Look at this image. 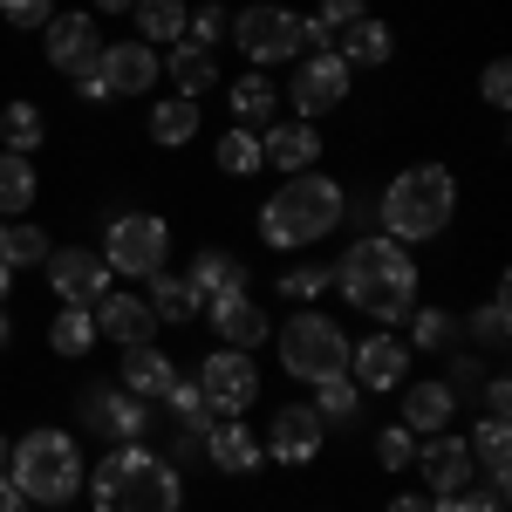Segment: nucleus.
Returning <instances> with one entry per match:
<instances>
[{
    "label": "nucleus",
    "instance_id": "52",
    "mask_svg": "<svg viewBox=\"0 0 512 512\" xmlns=\"http://www.w3.org/2000/svg\"><path fill=\"white\" fill-rule=\"evenodd\" d=\"M390 512H431L424 499H390Z\"/></svg>",
    "mask_w": 512,
    "mask_h": 512
},
{
    "label": "nucleus",
    "instance_id": "14",
    "mask_svg": "<svg viewBox=\"0 0 512 512\" xmlns=\"http://www.w3.org/2000/svg\"><path fill=\"white\" fill-rule=\"evenodd\" d=\"M82 424L103 437H117V444H137L144 437V396L130 390H82Z\"/></svg>",
    "mask_w": 512,
    "mask_h": 512
},
{
    "label": "nucleus",
    "instance_id": "49",
    "mask_svg": "<svg viewBox=\"0 0 512 512\" xmlns=\"http://www.w3.org/2000/svg\"><path fill=\"white\" fill-rule=\"evenodd\" d=\"M0 512H28V492H21L7 472H0Z\"/></svg>",
    "mask_w": 512,
    "mask_h": 512
},
{
    "label": "nucleus",
    "instance_id": "22",
    "mask_svg": "<svg viewBox=\"0 0 512 512\" xmlns=\"http://www.w3.org/2000/svg\"><path fill=\"white\" fill-rule=\"evenodd\" d=\"M451 410H458V390L451 383H410L403 390V431H444L451 424Z\"/></svg>",
    "mask_w": 512,
    "mask_h": 512
},
{
    "label": "nucleus",
    "instance_id": "54",
    "mask_svg": "<svg viewBox=\"0 0 512 512\" xmlns=\"http://www.w3.org/2000/svg\"><path fill=\"white\" fill-rule=\"evenodd\" d=\"M7 280H14V267H7V260H0V301H7Z\"/></svg>",
    "mask_w": 512,
    "mask_h": 512
},
{
    "label": "nucleus",
    "instance_id": "32",
    "mask_svg": "<svg viewBox=\"0 0 512 512\" xmlns=\"http://www.w3.org/2000/svg\"><path fill=\"white\" fill-rule=\"evenodd\" d=\"M48 342H55V355H89V349H96V315H89V308H69V315H55Z\"/></svg>",
    "mask_w": 512,
    "mask_h": 512
},
{
    "label": "nucleus",
    "instance_id": "10",
    "mask_svg": "<svg viewBox=\"0 0 512 512\" xmlns=\"http://www.w3.org/2000/svg\"><path fill=\"white\" fill-rule=\"evenodd\" d=\"M233 41L253 62H287V55L301 48V21H294L287 7H246L233 21Z\"/></svg>",
    "mask_w": 512,
    "mask_h": 512
},
{
    "label": "nucleus",
    "instance_id": "30",
    "mask_svg": "<svg viewBox=\"0 0 512 512\" xmlns=\"http://www.w3.org/2000/svg\"><path fill=\"white\" fill-rule=\"evenodd\" d=\"M171 82H178V96H205V89H212V55H205V48H192V41H178V48H171Z\"/></svg>",
    "mask_w": 512,
    "mask_h": 512
},
{
    "label": "nucleus",
    "instance_id": "21",
    "mask_svg": "<svg viewBox=\"0 0 512 512\" xmlns=\"http://www.w3.org/2000/svg\"><path fill=\"white\" fill-rule=\"evenodd\" d=\"M315 158H321L315 123H280V130H267V137H260V164H280L287 178H294V171H308Z\"/></svg>",
    "mask_w": 512,
    "mask_h": 512
},
{
    "label": "nucleus",
    "instance_id": "44",
    "mask_svg": "<svg viewBox=\"0 0 512 512\" xmlns=\"http://www.w3.org/2000/svg\"><path fill=\"white\" fill-rule=\"evenodd\" d=\"M185 28H192V48H205V41L226 35V14L219 7H198V14H185Z\"/></svg>",
    "mask_w": 512,
    "mask_h": 512
},
{
    "label": "nucleus",
    "instance_id": "18",
    "mask_svg": "<svg viewBox=\"0 0 512 512\" xmlns=\"http://www.w3.org/2000/svg\"><path fill=\"white\" fill-rule=\"evenodd\" d=\"M205 308H212V328H219V342H226V349H260V342H267V315H260V308H253V301H246V287H239V294H219V301H205Z\"/></svg>",
    "mask_w": 512,
    "mask_h": 512
},
{
    "label": "nucleus",
    "instance_id": "8",
    "mask_svg": "<svg viewBox=\"0 0 512 512\" xmlns=\"http://www.w3.org/2000/svg\"><path fill=\"white\" fill-rule=\"evenodd\" d=\"M198 390H205V403H212V417H239V410H253V396H260L253 355H246V349H219L212 362H198Z\"/></svg>",
    "mask_w": 512,
    "mask_h": 512
},
{
    "label": "nucleus",
    "instance_id": "34",
    "mask_svg": "<svg viewBox=\"0 0 512 512\" xmlns=\"http://www.w3.org/2000/svg\"><path fill=\"white\" fill-rule=\"evenodd\" d=\"M48 253H55V246H48L41 226H7V239H0V260H7V267H48Z\"/></svg>",
    "mask_w": 512,
    "mask_h": 512
},
{
    "label": "nucleus",
    "instance_id": "43",
    "mask_svg": "<svg viewBox=\"0 0 512 512\" xmlns=\"http://www.w3.org/2000/svg\"><path fill=\"white\" fill-rule=\"evenodd\" d=\"M0 14H7L14 28H48V21H55V0H0Z\"/></svg>",
    "mask_w": 512,
    "mask_h": 512
},
{
    "label": "nucleus",
    "instance_id": "38",
    "mask_svg": "<svg viewBox=\"0 0 512 512\" xmlns=\"http://www.w3.org/2000/svg\"><path fill=\"white\" fill-rule=\"evenodd\" d=\"M410 458H417V431H403V424H383V431H376V465H383V472H403Z\"/></svg>",
    "mask_w": 512,
    "mask_h": 512
},
{
    "label": "nucleus",
    "instance_id": "55",
    "mask_svg": "<svg viewBox=\"0 0 512 512\" xmlns=\"http://www.w3.org/2000/svg\"><path fill=\"white\" fill-rule=\"evenodd\" d=\"M7 335H14V328H7V315H0V349H7Z\"/></svg>",
    "mask_w": 512,
    "mask_h": 512
},
{
    "label": "nucleus",
    "instance_id": "6",
    "mask_svg": "<svg viewBox=\"0 0 512 512\" xmlns=\"http://www.w3.org/2000/svg\"><path fill=\"white\" fill-rule=\"evenodd\" d=\"M280 369L301 376V383H335V376H349V335L308 308L280 328Z\"/></svg>",
    "mask_w": 512,
    "mask_h": 512
},
{
    "label": "nucleus",
    "instance_id": "24",
    "mask_svg": "<svg viewBox=\"0 0 512 512\" xmlns=\"http://www.w3.org/2000/svg\"><path fill=\"white\" fill-rule=\"evenodd\" d=\"M185 280H192V294H198V301H219V294H239V287H246L239 260H233V253H219V246H212V253H198Z\"/></svg>",
    "mask_w": 512,
    "mask_h": 512
},
{
    "label": "nucleus",
    "instance_id": "42",
    "mask_svg": "<svg viewBox=\"0 0 512 512\" xmlns=\"http://www.w3.org/2000/svg\"><path fill=\"white\" fill-rule=\"evenodd\" d=\"M478 335H485V342H492V349H499V342H506V335H512V308H506V280H499V294H492V308H485V315H478Z\"/></svg>",
    "mask_w": 512,
    "mask_h": 512
},
{
    "label": "nucleus",
    "instance_id": "31",
    "mask_svg": "<svg viewBox=\"0 0 512 512\" xmlns=\"http://www.w3.org/2000/svg\"><path fill=\"white\" fill-rule=\"evenodd\" d=\"M164 403H171V417L185 424V437H198V431H212V424H219V417H212V403H205V390H198V383H185V376L164 390Z\"/></svg>",
    "mask_w": 512,
    "mask_h": 512
},
{
    "label": "nucleus",
    "instance_id": "27",
    "mask_svg": "<svg viewBox=\"0 0 512 512\" xmlns=\"http://www.w3.org/2000/svg\"><path fill=\"white\" fill-rule=\"evenodd\" d=\"M158 321H192L205 301L192 294V280H178V274H151V301H144Z\"/></svg>",
    "mask_w": 512,
    "mask_h": 512
},
{
    "label": "nucleus",
    "instance_id": "50",
    "mask_svg": "<svg viewBox=\"0 0 512 512\" xmlns=\"http://www.w3.org/2000/svg\"><path fill=\"white\" fill-rule=\"evenodd\" d=\"M76 96H82V103H110V89H103V76H96V69H89V76H76Z\"/></svg>",
    "mask_w": 512,
    "mask_h": 512
},
{
    "label": "nucleus",
    "instance_id": "16",
    "mask_svg": "<svg viewBox=\"0 0 512 512\" xmlns=\"http://www.w3.org/2000/svg\"><path fill=\"white\" fill-rule=\"evenodd\" d=\"M403 369H410V349L396 335H369L362 349H349V383H362V390H396Z\"/></svg>",
    "mask_w": 512,
    "mask_h": 512
},
{
    "label": "nucleus",
    "instance_id": "19",
    "mask_svg": "<svg viewBox=\"0 0 512 512\" xmlns=\"http://www.w3.org/2000/svg\"><path fill=\"white\" fill-rule=\"evenodd\" d=\"M151 328H158V315L137 301V294H103L96 301V335H110V342H123V349H137V342H151Z\"/></svg>",
    "mask_w": 512,
    "mask_h": 512
},
{
    "label": "nucleus",
    "instance_id": "9",
    "mask_svg": "<svg viewBox=\"0 0 512 512\" xmlns=\"http://www.w3.org/2000/svg\"><path fill=\"white\" fill-rule=\"evenodd\" d=\"M48 280L69 308H96L110 294V260L103 253H82V246H55L48 253Z\"/></svg>",
    "mask_w": 512,
    "mask_h": 512
},
{
    "label": "nucleus",
    "instance_id": "23",
    "mask_svg": "<svg viewBox=\"0 0 512 512\" xmlns=\"http://www.w3.org/2000/svg\"><path fill=\"white\" fill-rule=\"evenodd\" d=\"M205 458H212L219 472H233V478L260 472V444H253L246 424H212V431H205Z\"/></svg>",
    "mask_w": 512,
    "mask_h": 512
},
{
    "label": "nucleus",
    "instance_id": "3",
    "mask_svg": "<svg viewBox=\"0 0 512 512\" xmlns=\"http://www.w3.org/2000/svg\"><path fill=\"white\" fill-rule=\"evenodd\" d=\"M342 205H349V192H342L335 178L294 171V178L260 205V233H267V246H280V253L315 246V239H328L335 226H342Z\"/></svg>",
    "mask_w": 512,
    "mask_h": 512
},
{
    "label": "nucleus",
    "instance_id": "35",
    "mask_svg": "<svg viewBox=\"0 0 512 512\" xmlns=\"http://www.w3.org/2000/svg\"><path fill=\"white\" fill-rule=\"evenodd\" d=\"M478 465H485V478H512V458H506V417H485V424H478Z\"/></svg>",
    "mask_w": 512,
    "mask_h": 512
},
{
    "label": "nucleus",
    "instance_id": "45",
    "mask_svg": "<svg viewBox=\"0 0 512 512\" xmlns=\"http://www.w3.org/2000/svg\"><path fill=\"white\" fill-rule=\"evenodd\" d=\"M315 21L328 28V35H335V28H355V21H362V0H321Z\"/></svg>",
    "mask_w": 512,
    "mask_h": 512
},
{
    "label": "nucleus",
    "instance_id": "20",
    "mask_svg": "<svg viewBox=\"0 0 512 512\" xmlns=\"http://www.w3.org/2000/svg\"><path fill=\"white\" fill-rule=\"evenodd\" d=\"M178 383V362L164 349H151V342H137V349H123V390L144 396V403H158L164 390Z\"/></svg>",
    "mask_w": 512,
    "mask_h": 512
},
{
    "label": "nucleus",
    "instance_id": "33",
    "mask_svg": "<svg viewBox=\"0 0 512 512\" xmlns=\"http://www.w3.org/2000/svg\"><path fill=\"white\" fill-rule=\"evenodd\" d=\"M355 410H362V390H355L349 376L315 383V417H321V424H355Z\"/></svg>",
    "mask_w": 512,
    "mask_h": 512
},
{
    "label": "nucleus",
    "instance_id": "41",
    "mask_svg": "<svg viewBox=\"0 0 512 512\" xmlns=\"http://www.w3.org/2000/svg\"><path fill=\"white\" fill-rule=\"evenodd\" d=\"M458 335V315H444V308H424L417 315V349H444Z\"/></svg>",
    "mask_w": 512,
    "mask_h": 512
},
{
    "label": "nucleus",
    "instance_id": "28",
    "mask_svg": "<svg viewBox=\"0 0 512 512\" xmlns=\"http://www.w3.org/2000/svg\"><path fill=\"white\" fill-rule=\"evenodd\" d=\"M151 137H158V144H192L198 137V103L192 96H164L158 110H151Z\"/></svg>",
    "mask_w": 512,
    "mask_h": 512
},
{
    "label": "nucleus",
    "instance_id": "29",
    "mask_svg": "<svg viewBox=\"0 0 512 512\" xmlns=\"http://www.w3.org/2000/svg\"><path fill=\"white\" fill-rule=\"evenodd\" d=\"M35 205V164L21 151H0V212H28Z\"/></svg>",
    "mask_w": 512,
    "mask_h": 512
},
{
    "label": "nucleus",
    "instance_id": "13",
    "mask_svg": "<svg viewBox=\"0 0 512 512\" xmlns=\"http://www.w3.org/2000/svg\"><path fill=\"white\" fill-rule=\"evenodd\" d=\"M96 76H103L110 96H144L158 82V55H151V41H103Z\"/></svg>",
    "mask_w": 512,
    "mask_h": 512
},
{
    "label": "nucleus",
    "instance_id": "11",
    "mask_svg": "<svg viewBox=\"0 0 512 512\" xmlns=\"http://www.w3.org/2000/svg\"><path fill=\"white\" fill-rule=\"evenodd\" d=\"M41 55L62 69V76H89L96 69V55H103V35H96V21L89 14H55L48 28H41Z\"/></svg>",
    "mask_w": 512,
    "mask_h": 512
},
{
    "label": "nucleus",
    "instance_id": "56",
    "mask_svg": "<svg viewBox=\"0 0 512 512\" xmlns=\"http://www.w3.org/2000/svg\"><path fill=\"white\" fill-rule=\"evenodd\" d=\"M0 472H7V437H0Z\"/></svg>",
    "mask_w": 512,
    "mask_h": 512
},
{
    "label": "nucleus",
    "instance_id": "17",
    "mask_svg": "<svg viewBox=\"0 0 512 512\" xmlns=\"http://www.w3.org/2000/svg\"><path fill=\"white\" fill-rule=\"evenodd\" d=\"M321 431H328V424H321L308 403H287V410L274 417V437H267V451H274L280 465H308V458L321 451Z\"/></svg>",
    "mask_w": 512,
    "mask_h": 512
},
{
    "label": "nucleus",
    "instance_id": "36",
    "mask_svg": "<svg viewBox=\"0 0 512 512\" xmlns=\"http://www.w3.org/2000/svg\"><path fill=\"white\" fill-rule=\"evenodd\" d=\"M274 82L267 76H246V82H233V110H239V123H260V117H274Z\"/></svg>",
    "mask_w": 512,
    "mask_h": 512
},
{
    "label": "nucleus",
    "instance_id": "48",
    "mask_svg": "<svg viewBox=\"0 0 512 512\" xmlns=\"http://www.w3.org/2000/svg\"><path fill=\"white\" fill-rule=\"evenodd\" d=\"M512 410V383L506 376H492V390H485V417H506Z\"/></svg>",
    "mask_w": 512,
    "mask_h": 512
},
{
    "label": "nucleus",
    "instance_id": "37",
    "mask_svg": "<svg viewBox=\"0 0 512 512\" xmlns=\"http://www.w3.org/2000/svg\"><path fill=\"white\" fill-rule=\"evenodd\" d=\"M219 164H226L233 178H246V171L260 164V137H253L246 123H239V130H226V137H219Z\"/></svg>",
    "mask_w": 512,
    "mask_h": 512
},
{
    "label": "nucleus",
    "instance_id": "7",
    "mask_svg": "<svg viewBox=\"0 0 512 512\" xmlns=\"http://www.w3.org/2000/svg\"><path fill=\"white\" fill-rule=\"evenodd\" d=\"M164 253H171V226H164V219H151V212H123V219H110V239H103L110 274L151 280V274H164Z\"/></svg>",
    "mask_w": 512,
    "mask_h": 512
},
{
    "label": "nucleus",
    "instance_id": "57",
    "mask_svg": "<svg viewBox=\"0 0 512 512\" xmlns=\"http://www.w3.org/2000/svg\"><path fill=\"white\" fill-rule=\"evenodd\" d=\"M0 239H7V226H0Z\"/></svg>",
    "mask_w": 512,
    "mask_h": 512
},
{
    "label": "nucleus",
    "instance_id": "1",
    "mask_svg": "<svg viewBox=\"0 0 512 512\" xmlns=\"http://www.w3.org/2000/svg\"><path fill=\"white\" fill-rule=\"evenodd\" d=\"M335 287L355 315L376 321H410V301H417V260L396 246V239H355L335 267Z\"/></svg>",
    "mask_w": 512,
    "mask_h": 512
},
{
    "label": "nucleus",
    "instance_id": "4",
    "mask_svg": "<svg viewBox=\"0 0 512 512\" xmlns=\"http://www.w3.org/2000/svg\"><path fill=\"white\" fill-rule=\"evenodd\" d=\"M451 212H458V185H451V171H444V164H417V171L390 178V192L376 198V219L390 226L396 246L437 239L444 226H451Z\"/></svg>",
    "mask_w": 512,
    "mask_h": 512
},
{
    "label": "nucleus",
    "instance_id": "39",
    "mask_svg": "<svg viewBox=\"0 0 512 512\" xmlns=\"http://www.w3.org/2000/svg\"><path fill=\"white\" fill-rule=\"evenodd\" d=\"M0 130H7V151H21V158H28V151L41 144V110H35V103H14Z\"/></svg>",
    "mask_w": 512,
    "mask_h": 512
},
{
    "label": "nucleus",
    "instance_id": "47",
    "mask_svg": "<svg viewBox=\"0 0 512 512\" xmlns=\"http://www.w3.org/2000/svg\"><path fill=\"white\" fill-rule=\"evenodd\" d=\"M431 512H506V506H492V499H472V492H458V499H437Z\"/></svg>",
    "mask_w": 512,
    "mask_h": 512
},
{
    "label": "nucleus",
    "instance_id": "2",
    "mask_svg": "<svg viewBox=\"0 0 512 512\" xmlns=\"http://www.w3.org/2000/svg\"><path fill=\"white\" fill-rule=\"evenodd\" d=\"M89 506L96 512H178L185 506V485H178L171 458L144 451V444H117L89 472Z\"/></svg>",
    "mask_w": 512,
    "mask_h": 512
},
{
    "label": "nucleus",
    "instance_id": "26",
    "mask_svg": "<svg viewBox=\"0 0 512 512\" xmlns=\"http://www.w3.org/2000/svg\"><path fill=\"white\" fill-rule=\"evenodd\" d=\"M390 28H383V21H369V14H362V21H355V28H342V62H362V69H376V62H390Z\"/></svg>",
    "mask_w": 512,
    "mask_h": 512
},
{
    "label": "nucleus",
    "instance_id": "5",
    "mask_svg": "<svg viewBox=\"0 0 512 512\" xmlns=\"http://www.w3.org/2000/svg\"><path fill=\"white\" fill-rule=\"evenodd\" d=\"M7 478L28 492V506H69L89 472L69 431H28L21 444H7Z\"/></svg>",
    "mask_w": 512,
    "mask_h": 512
},
{
    "label": "nucleus",
    "instance_id": "46",
    "mask_svg": "<svg viewBox=\"0 0 512 512\" xmlns=\"http://www.w3.org/2000/svg\"><path fill=\"white\" fill-rule=\"evenodd\" d=\"M506 89H512V69H506V62H492V69H485V103H499V110H506V103H512Z\"/></svg>",
    "mask_w": 512,
    "mask_h": 512
},
{
    "label": "nucleus",
    "instance_id": "51",
    "mask_svg": "<svg viewBox=\"0 0 512 512\" xmlns=\"http://www.w3.org/2000/svg\"><path fill=\"white\" fill-rule=\"evenodd\" d=\"M301 48L321 55V48H328V28H321V21H301Z\"/></svg>",
    "mask_w": 512,
    "mask_h": 512
},
{
    "label": "nucleus",
    "instance_id": "53",
    "mask_svg": "<svg viewBox=\"0 0 512 512\" xmlns=\"http://www.w3.org/2000/svg\"><path fill=\"white\" fill-rule=\"evenodd\" d=\"M96 7H103V14H130L137 0H96Z\"/></svg>",
    "mask_w": 512,
    "mask_h": 512
},
{
    "label": "nucleus",
    "instance_id": "12",
    "mask_svg": "<svg viewBox=\"0 0 512 512\" xmlns=\"http://www.w3.org/2000/svg\"><path fill=\"white\" fill-rule=\"evenodd\" d=\"M287 96H294L301 123H308V117H328V110H335V103L349 96V62H342V55H328V48H321V55H308Z\"/></svg>",
    "mask_w": 512,
    "mask_h": 512
},
{
    "label": "nucleus",
    "instance_id": "15",
    "mask_svg": "<svg viewBox=\"0 0 512 512\" xmlns=\"http://www.w3.org/2000/svg\"><path fill=\"white\" fill-rule=\"evenodd\" d=\"M417 472L431 478L437 499H458V492L472 485V444H465V437H437L431 431V444L417 451Z\"/></svg>",
    "mask_w": 512,
    "mask_h": 512
},
{
    "label": "nucleus",
    "instance_id": "40",
    "mask_svg": "<svg viewBox=\"0 0 512 512\" xmlns=\"http://www.w3.org/2000/svg\"><path fill=\"white\" fill-rule=\"evenodd\" d=\"M321 287H335V267H287L280 274V294H294V301H315Z\"/></svg>",
    "mask_w": 512,
    "mask_h": 512
},
{
    "label": "nucleus",
    "instance_id": "25",
    "mask_svg": "<svg viewBox=\"0 0 512 512\" xmlns=\"http://www.w3.org/2000/svg\"><path fill=\"white\" fill-rule=\"evenodd\" d=\"M137 41H185V0H137Z\"/></svg>",
    "mask_w": 512,
    "mask_h": 512
}]
</instances>
